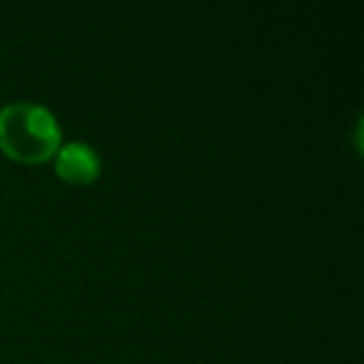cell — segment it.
<instances>
[{
  "label": "cell",
  "mask_w": 364,
  "mask_h": 364,
  "mask_svg": "<svg viewBox=\"0 0 364 364\" xmlns=\"http://www.w3.org/2000/svg\"><path fill=\"white\" fill-rule=\"evenodd\" d=\"M63 132L55 115L38 102H11L0 110V147L18 162L50 160Z\"/></svg>",
  "instance_id": "6da1fadb"
},
{
  "label": "cell",
  "mask_w": 364,
  "mask_h": 364,
  "mask_svg": "<svg viewBox=\"0 0 364 364\" xmlns=\"http://www.w3.org/2000/svg\"><path fill=\"white\" fill-rule=\"evenodd\" d=\"M55 170L63 180L87 185L100 175V157L87 142H65L55 152Z\"/></svg>",
  "instance_id": "7a4b0ae2"
}]
</instances>
